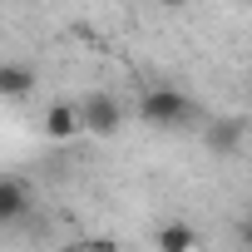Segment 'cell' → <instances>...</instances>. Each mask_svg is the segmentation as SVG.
Here are the masks:
<instances>
[{
	"label": "cell",
	"instance_id": "cell-10",
	"mask_svg": "<svg viewBox=\"0 0 252 252\" xmlns=\"http://www.w3.org/2000/svg\"><path fill=\"white\" fill-rule=\"evenodd\" d=\"M158 5H168V10H183V5H188V0H158Z\"/></svg>",
	"mask_w": 252,
	"mask_h": 252
},
{
	"label": "cell",
	"instance_id": "cell-1",
	"mask_svg": "<svg viewBox=\"0 0 252 252\" xmlns=\"http://www.w3.org/2000/svg\"><path fill=\"white\" fill-rule=\"evenodd\" d=\"M139 119L154 124V129H178V124L193 119V99H188L183 89H173V84H154V89H144V99H139Z\"/></svg>",
	"mask_w": 252,
	"mask_h": 252
},
{
	"label": "cell",
	"instance_id": "cell-5",
	"mask_svg": "<svg viewBox=\"0 0 252 252\" xmlns=\"http://www.w3.org/2000/svg\"><path fill=\"white\" fill-rule=\"evenodd\" d=\"M30 213V183L25 178H0V227L5 222H15V218H25Z\"/></svg>",
	"mask_w": 252,
	"mask_h": 252
},
{
	"label": "cell",
	"instance_id": "cell-9",
	"mask_svg": "<svg viewBox=\"0 0 252 252\" xmlns=\"http://www.w3.org/2000/svg\"><path fill=\"white\" fill-rule=\"evenodd\" d=\"M64 252H99V247H94V242H69Z\"/></svg>",
	"mask_w": 252,
	"mask_h": 252
},
{
	"label": "cell",
	"instance_id": "cell-2",
	"mask_svg": "<svg viewBox=\"0 0 252 252\" xmlns=\"http://www.w3.org/2000/svg\"><path fill=\"white\" fill-rule=\"evenodd\" d=\"M79 119H84V134L109 139V134H119V124H124V104H119L114 94L94 89V94H84V99H79Z\"/></svg>",
	"mask_w": 252,
	"mask_h": 252
},
{
	"label": "cell",
	"instance_id": "cell-3",
	"mask_svg": "<svg viewBox=\"0 0 252 252\" xmlns=\"http://www.w3.org/2000/svg\"><path fill=\"white\" fill-rule=\"evenodd\" d=\"M79 129H84V119H79V104H64V99H55V104L45 109V134H50L55 144H69Z\"/></svg>",
	"mask_w": 252,
	"mask_h": 252
},
{
	"label": "cell",
	"instance_id": "cell-6",
	"mask_svg": "<svg viewBox=\"0 0 252 252\" xmlns=\"http://www.w3.org/2000/svg\"><path fill=\"white\" fill-rule=\"evenodd\" d=\"M154 247H158V252H193V247H198V227L183 222V218H173V222H163V227L154 232Z\"/></svg>",
	"mask_w": 252,
	"mask_h": 252
},
{
	"label": "cell",
	"instance_id": "cell-7",
	"mask_svg": "<svg viewBox=\"0 0 252 252\" xmlns=\"http://www.w3.org/2000/svg\"><path fill=\"white\" fill-rule=\"evenodd\" d=\"M242 139H247V124H242V119H218V124H208V149H213V154H242Z\"/></svg>",
	"mask_w": 252,
	"mask_h": 252
},
{
	"label": "cell",
	"instance_id": "cell-8",
	"mask_svg": "<svg viewBox=\"0 0 252 252\" xmlns=\"http://www.w3.org/2000/svg\"><path fill=\"white\" fill-rule=\"evenodd\" d=\"M237 242L252 252V213H247V218H237Z\"/></svg>",
	"mask_w": 252,
	"mask_h": 252
},
{
	"label": "cell",
	"instance_id": "cell-4",
	"mask_svg": "<svg viewBox=\"0 0 252 252\" xmlns=\"http://www.w3.org/2000/svg\"><path fill=\"white\" fill-rule=\"evenodd\" d=\"M35 94V69L25 60H0V99H30Z\"/></svg>",
	"mask_w": 252,
	"mask_h": 252
}]
</instances>
